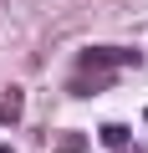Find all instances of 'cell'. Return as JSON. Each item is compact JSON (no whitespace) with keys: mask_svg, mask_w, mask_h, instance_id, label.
Instances as JSON below:
<instances>
[{"mask_svg":"<svg viewBox=\"0 0 148 153\" xmlns=\"http://www.w3.org/2000/svg\"><path fill=\"white\" fill-rule=\"evenodd\" d=\"M138 61V51H123V46H92L82 51V71H107V66H128Z\"/></svg>","mask_w":148,"mask_h":153,"instance_id":"1","label":"cell"},{"mask_svg":"<svg viewBox=\"0 0 148 153\" xmlns=\"http://www.w3.org/2000/svg\"><path fill=\"white\" fill-rule=\"evenodd\" d=\"M21 107H26V102H21V87L0 92V123H16V117H21Z\"/></svg>","mask_w":148,"mask_h":153,"instance_id":"2","label":"cell"},{"mask_svg":"<svg viewBox=\"0 0 148 153\" xmlns=\"http://www.w3.org/2000/svg\"><path fill=\"white\" fill-rule=\"evenodd\" d=\"M56 153H87V138L82 133H61L56 138Z\"/></svg>","mask_w":148,"mask_h":153,"instance_id":"3","label":"cell"},{"mask_svg":"<svg viewBox=\"0 0 148 153\" xmlns=\"http://www.w3.org/2000/svg\"><path fill=\"white\" fill-rule=\"evenodd\" d=\"M102 143H107V148H123V143H128V128H123V123H107V128H102Z\"/></svg>","mask_w":148,"mask_h":153,"instance_id":"4","label":"cell"}]
</instances>
